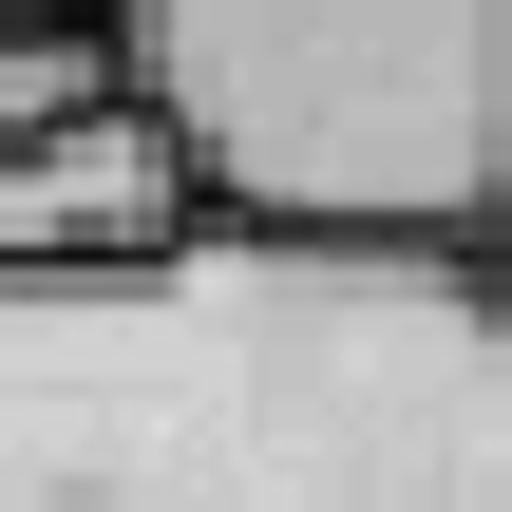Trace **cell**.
<instances>
[{
    "label": "cell",
    "instance_id": "obj_1",
    "mask_svg": "<svg viewBox=\"0 0 512 512\" xmlns=\"http://www.w3.org/2000/svg\"><path fill=\"white\" fill-rule=\"evenodd\" d=\"M0 512H512V304L285 228L0 266Z\"/></svg>",
    "mask_w": 512,
    "mask_h": 512
},
{
    "label": "cell",
    "instance_id": "obj_2",
    "mask_svg": "<svg viewBox=\"0 0 512 512\" xmlns=\"http://www.w3.org/2000/svg\"><path fill=\"white\" fill-rule=\"evenodd\" d=\"M209 228L475 247L512 209V0H114Z\"/></svg>",
    "mask_w": 512,
    "mask_h": 512
},
{
    "label": "cell",
    "instance_id": "obj_3",
    "mask_svg": "<svg viewBox=\"0 0 512 512\" xmlns=\"http://www.w3.org/2000/svg\"><path fill=\"white\" fill-rule=\"evenodd\" d=\"M190 228H209V190L152 133V95H95V114H57V133L0 152V266H152Z\"/></svg>",
    "mask_w": 512,
    "mask_h": 512
},
{
    "label": "cell",
    "instance_id": "obj_4",
    "mask_svg": "<svg viewBox=\"0 0 512 512\" xmlns=\"http://www.w3.org/2000/svg\"><path fill=\"white\" fill-rule=\"evenodd\" d=\"M95 95H133L114 0H76V19H0V152H19V133H57V114H95Z\"/></svg>",
    "mask_w": 512,
    "mask_h": 512
},
{
    "label": "cell",
    "instance_id": "obj_5",
    "mask_svg": "<svg viewBox=\"0 0 512 512\" xmlns=\"http://www.w3.org/2000/svg\"><path fill=\"white\" fill-rule=\"evenodd\" d=\"M475 285H494V304H512V209H494V228H475Z\"/></svg>",
    "mask_w": 512,
    "mask_h": 512
},
{
    "label": "cell",
    "instance_id": "obj_6",
    "mask_svg": "<svg viewBox=\"0 0 512 512\" xmlns=\"http://www.w3.org/2000/svg\"><path fill=\"white\" fill-rule=\"evenodd\" d=\"M0 19H76V0H0Z\"/></svg>",
    "mask_w": 512,
    "mask_h": 512
}]
</instances>
